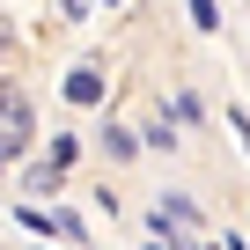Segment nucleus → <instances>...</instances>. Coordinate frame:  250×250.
<instances>
[{
	"instance_id": "5",
	"label": "nucleus",
	"mask_w": 250,
	"mask_h": 250,
	"mask_svg": "<svg viewBox=\"0 0 250 250\" xmlns=\"http://www.w3.org/2000/svg\"><path fill=\"white\" fill-rule=\"evenodd\" d=\"M191 22L199 30H221V8H213V0H191Z\"/></svg>"
},
{
	"instance_id": "1",
	"label": "nucleus",
	"mask_w": 250,
	"mask_h": 250,
	"mask_svg": "<svg viewBox=\"0 0 250 250\" xmlns=\"http://www.w3.org/2000/svg\"><path fill=\"white\" fill-rule=\"evenodd\" d=\"M30 133H37V125H30V103L8 88V96H0V169H8L15 155H30Z\"/></svg>"
},
{
	"instance_id": "4",
	"label": "nucleus",
	"mask_w": 250,
	"mask_h": 250,
	"mask_svg": "<svg viewBox=\"0 0 250 250\" xmlns=\"http://www.w3.org/2000/svg\"><path fill=\"white\" fill-rule=\"evenodd\" d=\"M103 147H110V162H133V147H140V140L125 133V125H110V133H103Z\"/></svg>"
},
{
	"instance_id": "6",
	"label": "nucleus",
	"mask_w": 250,
	"mask_h": 250,
	"mask_svg": "<svg viewBox=\"0 0 250 250\" xmlns=\"http://www.w3.org/2000/svg\"><path fill=\"white\" fill-rule=\"evenodd\" d=\"M0 96H8V81H0Z\"/></svg>"
},
{
	"instance_id": "2",
	"label": "nucleus",
	"mask_w": 250,
	"mask_h": 250,
	"mask_svg": "<svg viewBox=\"0 0 250 250\" xmlns=\"http://www.w3.org/2000/svg\"><path fill=\"white\" fill-rule=\"evenodd\" d=\"M66 96H74V103H103V74H96V66H81V74L66 81Z\"/></svg>"
},
{
	"instance_id": "3",
	"label": "nucleus",
	"mask_w": 250,
	"mask_h": 250,
	"mask_svg": "<svg viewBox=\"0 0 250 250\" xmlns=\"http://www.w3.org/2000/svg\"><path fill=\"white\" fill-rule=\"evenodd\" d=\"M59 177H66L59 162H30V177H22V184H30V191H59Z\"/></svg>"
}]
</instances>
